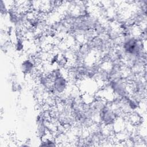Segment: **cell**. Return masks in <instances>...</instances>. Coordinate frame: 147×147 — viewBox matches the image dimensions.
<instances>
[{
	"label": "cell",
	"instance_id": "1",
	"mask_svg": "<svg viewBox=\"0 0 147 147\" xmlns=\"http://www.w3.org/2000/svg\"><path fill=\"white\" fill-rule=\"evenodd\" d=\"M33 63L30 61L29 60L24 61L22 64V72L25 74H29L33 68Z\"/></svg>",
	"mask_w": 147,
	"mask_h": 147
}]
</instances>
